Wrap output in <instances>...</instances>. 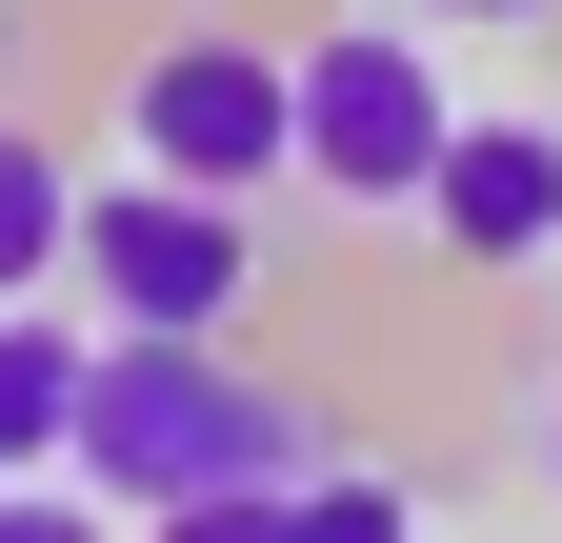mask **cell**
<instances>
[{
    "label": "cell",
    "instance_id": "6da1fadb",
    "mask_svg": "<svg viewBox=\"0 0 562 543\" xmlns=\"http://www.w3.org/2000/svg\"><path fill=\"white\" fill-rule=\"evenodd\" d=\"M60 463H81L121 523H281L302 463H322V423L222 363V322H101L81 443H60Z\"/></svg>",
    "mask_w": 562,
    "mask_h": 543
},
{
    "label": "cell",
    "instance_id": "7a4b0ae2",
    "mask_svg": "<svg viewBox=\"0 0 562 543\" xmlns=\"http://www.w3.org/2000/svg\"><path fill=\"white\" fill-rule=\"evenodd\" d=\"M442 142H462V101H442V60H422L402 21H322V41H302V181L341 201V222L422 201Z\"/></svg>",
    "mask_w": 562,
    "mask_h": 543
},
{
    "label": "cell",
    "instance_id": "3957f363",
    "mask_svg": "<svg viewBox=\"0 0 562 543\" xmlns=\"http://www.w3.org/2000/svg\"><path fill=\"white\" fill-rule=\"evenodd\" d=\"M81 302L101 322H241L261 302V222L222 181H81Z\"/></svg>",
    "mask_w": 562,
    "mask_h": 543
},
{
    "label": "cell",
    "instance_id": "277c9868",
    "mask_svg": "<svg viewBox=\"0 0 562 543\" xmlns=\"http://www.w3.org/2000/svg\"><path fill=\"white\" fill-rule=\"evenodd\" d=\"M121 121H140L161 181H222V201L302 181V60H261V41H161V60L121 81Z\"/></svg>",
    "mask_w": 562,
    "mask_h": 543
},
{
    "label": "cell",
    "instance_id": "5b68a950",
    "mask_svg": "<svg viewBox=\"0 0 562 543\" xmlns=\"http://www.w3.org/2000/svg\"><path fill=\"white\" fill-rule=\"evenodd\" d=\"M422 222H442L462 262H562V142L462 101V142H442V181H422Z\"/></svg>",
    "mask_w": 562,
    "mask_h": 543
},
{
    "label": "cell",
    "instance_id": "8992f818",
    "mask_svg": "<svg viewBox=\"0 0 562 543\" xmlns=\"http://www.w3.org/2000/svg\"><path fill=\"white\" fill-rule=\"evenodd\" d=\"M81 363H101V343H81L60 302H0V484L81 443Z\"/></svg>",
    "mask_w": 562,
    "mask_h": 543
},
{
    "label": "cell",
    "instance_id": "52a82bcc",
    "mask_svg": "<svg viewBox=\"0 0 562 543\" xmlns=\"http://www.w3.org/2000/svg\"><path fill=\"white\" fill-rule=\"evenodd\" d=\"M60 282H81V181L41 121H0V302H60Z\"/></svg>",
    "mask_w": 562,
    "mask_h": 543
},
{
    "label": "cell",
    "instance_id": "ba28073f",
    "mask_svg": "<svg viewBox=\"0 0 562 543\" xmlns=\"http://www.w3.org/2000/svg\"><path fill=\"white\" fill-rule=\"evenodd\" d=\"M281 523H322V543H402L422 503H402V484H362V463H341V484H322V463H302V503H281Z\"/></svg>",
    "mask_w": 562,
    "mask_h": 543
},
{
    "label": "cell",
    "instance_id": "9c48e42d",
    "mask_svg": "<svg viewBox=\"0 0 562 543\" xmlns=\"http://www.w3.org/2000/svg\"><path fill=\"white\" fill-rule=\"evenodd\" d=\"M422 21H562V0H422Z\"/></svg>",
    "mask_w": 562,
    "mask_h": 543
},
{
    "label": "cell",
    "instance_id": "30bf717a",
    "mask_svg": "<svg viewBox=\"0 0 562 543\" xmlns=\"http://www.w3.org/2000/svg\"><path fill=\"white\" fill-rule=\"evenodd\" d=\"M542 484H562V423H542Z\"/></svg>",
    "mask_w": 562,
    "mask_h": 543
}]
</instances>
